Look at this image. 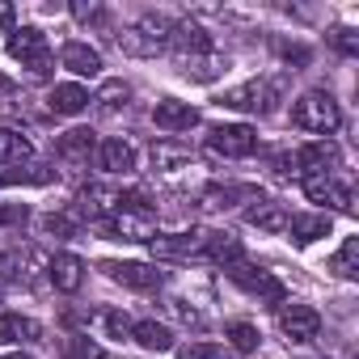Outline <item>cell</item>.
I'll return each mask as SVG.
<instances>
[{"mask_svg":"<svg viewBox=\"0 0 359 359\" xmlns=\"http://www.w3.org/2000/svg\"><path fill=\"white\" fill-rule=\"evenodd\" d=\"M169 34H173V18L144 13L140 22L118 30V51L131 55V60H156L161 51H169Z\"/></svg>","mask_w":359,"mask_h":359,"instance_id":"obj_1","label":"cell"},{"mask_svg":"<svg viewBox=\"0 0 359 359\" xmlns=\"http://www.w3.org/2000/svg\"><path fill=\"white\" fill-rule=\"evenodd\" d=\"M292 123L300 131H313V135H334L338 123H342V110L325 89H309L292 102Z\"/></svg>","mask_w":359,"mask_h":359,"instance_id":"obj_2","label":"cell"},{"mask_svg":"<svg viewBox=\"0 0 359 359\" xmlns=\"http://www.w3.org/2000/svg\"><path fill=\"white\" fill-rule=\"evenodd\" d=\"M9 55H13L30 76H47L51 64H55L51 43H47V34H43L39 26H22V30H13V34H9Z\"/></svg>","mask_w":359,"mask_h":359,"instance_id":"obj_3","label":"cell"},{"mask_svg":"<svg viewBox=\"0 0 359 359\" xmlns=\"http://www.w3.org/2000/svg\"><path fill=\"white\" fill-rule=\"evenodd\" d=\"M275 102H279V81H266V76L245 81V85L229 89V93L220 97V106H224V110H237V114H271Z\"/></svg>","mask_w":359,"mask_h":359,"instance_id":"obj_4","label":"cell"},{"mask_svg":"<svg viewBox=\"0 0 359 359\" xmlns=\"http://www.w3.org/2000/svg\"><path fill=\"white\" fill-rule=\"evenodd\" d=\"M110 241H152L156 237V216H152V208H118L114 216H106L102 224H97Z\"/></svg>","mask_w":359,"mask_h":359,"instance_id":"obj_5","label":"cell"},{"mask_svg":"<svg viewBox=\"0 0 359 359\" xmlns=\"http://www.w3.org/2000/svg\"><path fill=\"white\" fill-rule=\"evenodd\" d=\"M208 148L224 161H241V156L258 152V131L250 123H220L208 131Z\"/></svg>","mask_w":359,"mask_h":359,"instance_id":"obj_6","label":"cell"},{"mask_svg":"<svg viewBox=\"0 0 359 359\" xmlns=\"http://www.w3.org/2000/svg\"><path fill=\"white\" fill-rule=\"evenodd\" d=\"M203 241H208V229H182V233H156L148 241V250L161 262H187V258L203 254Z\"/></svg>","mask_w":359,"mask_h":359,"instance_id":"obj_7","label":"cell"},{"mask_svg":"<svg viewBox=\"0 0 359 359\" xmlns=\"http://www.w3.org/2000/svg\"><path fill=\"white\" fill-rule=\"evenodd\" d=\"M224 275L241 287V292H250V296H258V300H271V304H283V283L271 275V271H262V266H254V262H233V266H224Z\"/></svg>","mask_w":359,"mask_h":359,"instance_id":"obj_8","label":"cell"},{"mask_svg":"<svg viewBox=\"0 0 359 359\" xmlns=\"http://www.w3.org/2000/svg\"><path fill=\"white\" fill-rule=\"evenodd\" d=\"M279 334L287 342H313L321 334V313L313 304H300V300H283L279 304Z\"/></svg>","mask_w":359,"mask_h":359,"instance_id":"obj_9","label":"cell"},{"mask_svg":"<svg viewBox=\"0 0 359 359\" xmlns=\"http://www.w3.org/2000/svg\"><path fill=\"white\" fill-rule=\"evenodd\" d=\"M118 208H123V191L93 182V187H85V191L76 195V208H72V212H76V220H81V224H85V220H89V224H102V220H106V216H114Z\"/></svg>","mask_w":359,"mask_h":359,"instance_id":"obj_10","label":"cell"},{"mask_svg":"<svg viewBox=\"0 0 359 359\" xmlns=\"http://www.w3.org/2000/svg\"><path fill=\"white\" fill-rule=\"evenodd\" d=\"M169 51L177 55V64H191V60H203L216 51L212 34L199 26V22H173V34H169Z\"/></svg>","mask_w":359,"mask_h":359,"instance_id":"obj_11","label":"cell"},{"mask_svg":"<svg viewBox=\"0 0 359 359\" xmlns=\"http://www.w3.org/2000/svg\"><path fill=\"white\" fill-rule=\"evenodd\" d=\"M300 187H304V195H309L313 203H325V208H338V212H355V203H351V187L338 177V169H334V173L300 177Z\"/></svg>","mask_w":359,"mask_h":359,"instance_id":"obj_12","label":"cell"},{"mask_svg":"<svg viewBox=\"0 0 359 359\" xmlns=\"http://www.w3.org/2000/svg\"><path fill=\"white\" fill-rule=\"evenodd\" d=\"M102 271L123 283V287H135V292H156L165 283V271L156 262H102Z\"/></svg>","mask_w":359,"mask_h":359,"instance_id":"obj_13","label":"cell"},{"mask_svg":"<svg viewBox=\"0 0 359 359\" xmlns=\"http://www.w3.org/2000/svg\"><path fill=\"white\" fill-rule=\"evenodd\" d=\"M292 169H296V177L334 173V169H338V148H334L330 140H313V144H304V148L292 156Z\"/></svg>","mask_w":359,"mask_h":359,"instance_id":"obj_14","label":"cell"},{"mask_svg":"<svg viewBox=\"0 0 359 359\" xmlns=\"http://www.w3.org/2000/svg\"><path fill=\"white\" fill-rule=\"evenodd\" d=\"M152 123H156L161 131L177 135V131H191V127L199 123V110H195L191 102H177V97H161V102L152 106Z\"/></svg>","mask_w":359,"mask_h":359,"instance_id":"obj_15","label":"cell"},{"mask_svg":"<svg viewBox=\"0 0 359 359\" xmlns=\"http://www.w3.org/2000/svg\"><path fill=\"white\" fill-rule=\"evenodd\" d=\"M47 279H51L55 292L72 296V292H81V283H85V262H81L76 254H51V258H47Z\"/></svg>","mask_w":359,"mask_h":359,"instance_id":"obj_16","label":"cell"},{"mask_svg":"<svg viewBox=\"0 0 359 359\" xmlns=\"http://www.w3.org/2000/svg\"><path fill=\"white\" fill-rule=\"evenodd\" d=\"M97 169H106V173H131L135 169V144L131 140H123V135H106L102 144H97Z\"/></svg>","mask_w":359,"mask_h":359,"instance_id":"obj_17","label":"cell"},{"mask_svg":"<svg viewBox=\"0 0 359 359\" xmlns=\"http://www.w3.org/2000/svg\"><path fill=\"white\" fill-rule=\"evenodd\" d=\"M60 64L72 72V76H102V51L97 47H89V43H64V51H60Z\"/></svg>","mask_w":359,"mask_h":359,"instance_id":"obj_18","label":"cell"},{"mask_svg":"<svg viewBox=\"0 0 359 359\" xmlns=\"http://www.w3.org/2000/svg\"><path fill=\"white\" fill-rule=\"evenodd\" d=\"M0 342L34 346V342H43V325L34 317H22V313H0Z\"/></svg>","mask_w":359,"mask_h":359,"instance_id":"obj_19","label":"cell"},{"mask_svg":"<svg viewBox=\"0 0 359 359\" xmlns=\"http://www.w3.org/2000/svg\"><path fill=\"white\" fill-rule=\"evenodd\" d=\"M47 110L51 114H81V110H89V89L81 85V81H64V85H55L51 93H47Z\"/></svg>","mask_w":359,"mask_h":359,"instance_id":"obj_20","label":"cell"},{"mask_svg":"<svg viewBox=\"0 0 359 359\" xmlns=\"http://www.w3.org/2000/svg\"><path fill=\"white\" fill-rule=\"evenodd\" d=\"M93 148H97V140H93L89 127H72V131H64V135L55 140V156L68 161V165H85Z\"/></svg>","mask_w":359,"mask_h":359,"instance_id":"obj_21","label":"cell"},{"mask_svg":"<svg viewBox=\"0 0 359 359\" xmlns=\"http://www.w3.org/2000/svg\"><path fill=\"white\" fill-rule=\"evenodd\" d=\"M199 258H208V262H216V266H233V262L245 258V250H241V241H237L233 233H208Z\"/></svg>","mask_w":359,"mask_h":359,"instance_id":"obj_22","label":"cell"},{"mask_svg":"<svg viewBox=\"0 0 359 359\" xmlns=\"http://www.w3.org/2000/svg\"><path fill=\"white\" fill-rule=\"evenodd\" d=\"M18 182H30V187H47V182H55V165H39V161H26V165H9V169H0V187H18Z\"/></svg>","mask_w":359,"mask_h":359,"instance_id":"obj_23","label":"cell"},{"mask_svg":"<svg viewBox=\"0 0 359 359\" xmlns=\"http://www.w3.org/2000/svg\"><path fill=\"white\" fill-rule=\"evenodd\" d=\"M34 161V144L30 135L13 131V127H0V169H9V165H26Z\"/></svg>","mask_w":359,"mask_h":359,"instance_id":"obj_24","label":"cell"},{"mask_svg":"<svg viewBox=\"0 0 359 359\" xmlns=\"http://www.w3.org/2000/svg\"><path fill=\"white\" fill-rule=\"evenodd\" d=\"M330 216L325 212H304V216H287V233L300 241V245H313L317 237H330Z\"/></svg>","mask_w":359,"mask_h":359,"instance_id":"obj_25","label":"cell"},{"mask_svg":"<svg viewBox=\"0 0 359 359\" xmlns=\"http://www.w3.org/2000/svg\"><path fill=\"white\" fill-rule=\"evenodd\" d=\"M245 220H250L254 229H262V233H283V229H287V208H283V203H271V199H258V203L245 212Z\"/></svg>","mask_w":359,"mask_h":359,"instance_id":"obj_26","label":"cell"},{"mask_svg":"<svg viewBox=\"0 0 359 359\" xmlns=\"http://www.w3.org/2000/svg\"><path fill=\"white\" fill-rule=\"evenodd\" d=\"M131 338L144 346V351H173V334H169V325H161V321H135L131 325Z\"/></svg>","mask_w":359,"mask_h":359,"instance_id":"obj_27","label":"cell"},{"mask_svg":"<svg viewBox=\"0 0 359 359\" xmlns=\"http://www.w3.org/2000/svg\"><path fill=\"white\" fill-rule=\"evenodd\" d=\"M330 271H334L338 279H355V275H359V237H346V241H342V250L330 258Z\"/></svg>","mask_w":359,"mask_h":359,"instance_id":"obj_28","label":"cell"},{"mask_svg":"<svg viewBox=\"0 0 359 359\" xmlns=\"http://www.w3.org/2000/svg\"><path fill=\"white\" fill-rule=\"evenodd\" d=\"M187 161H191V148L187 144H173V140L152 144V165L156 169H177V165H187Z\"/></svg>","mask_w":359,"mask_h":359,"instance_id":"obj_29","label":"cell"},{"mask_svg":"<svg viewBox=\"0 0 359 359\" xmlns=\"http://www.w3.org/2000/svg\"><path fill=\"white\" fill-rule=\"evenodd\" d=\"M187 76H195V81H216L224 68H229V60L220 55V51H212V55H203V60H191V64H177Z\"/></svg>","mask_w":359,"mask_h":359,"instance_id":"obj_30","label":"cell"},{"mask_svg":"<svg viewBox=\"0 0 359 359\" xmlns=\"http://www.w3.org/2000/svg\"><path fill=\"white\" fill-rule=\"evenodd\" d=\"M127 97H131V85H123V81H106V85L97 89V97H89V102H97L106 114H114V110L127 106Z\"/></svg>","mask_w":359,"mask_h":359,"instance_id":"obj_31","label":"cell"},{"mask_svg":"<svg viewBox=\"0 0 359 359\" xmlns=\"http://www.w3.org/2000/svg\"><path fill=\"white\" fill-rule=\"evenodd\" d=\"M229 342H233V351L254 355L258 342H262V334H258V325H250V321H233V325H229Z\"/></svg>","mask_w":359,"mask_h":359,"instance_id":"obj_32","label":"cell"},{"mask_svg":"<svg viewBox=\"0 0 359 359\" xmlns=\"http://www.w3.org/2000/svg\"><path fill=\"white\" fill-rule=\"evenodd\" d=\"M177 359H229V346H220V342H187V346H177Z\"/></svg>","mask_w":359,"mask_h":359,"instance_id":"obj_33","label":"cell"},{"mask_svg":"<svg viewBox=\"0 0 359 359\" xmlns=\"http://www.w3.org/2000/svg\"><path fill=\"white\" fill-rule=\"evenodd\" d=\"M43 229H47L51 237H72V233H81V220H76V212H51V216L43 220Z\"/></svg>","mask_w":359,"mask_h":359,"instance_id":"obj_34","label":"cell"},{"mask_svg":"<svg viewBox=\"0 0 359 359\" xmlns=\"http://www.w3.org/2000/svg\"><path fill=\"white\" fill-rule=\"evenodd\" d=\"M330 43H334V51H342V55H359V34L346 30V26L330 30Z\"/></svg>","mask_w":359,"mask_h":359,"instance_id":"obj_35","label":"cell"},{"mask_svg":"<svg viewBox=\"0 0 359 359\" xmlns=\"http://www.w3.org/2000/svg\"><path fill=\"white\" fill-rule=\"evenodd\" d=\"M26 220H30L26 203H0V229H9V224H26Z\"/></svg>","mask_w":359,"mask_h":359,"instance_id":"obj_36","label":"cell"},{"mask_svg":"<svg viewBox=\"0 0 359 359\" xmlns=\"http://www.w3.org/2000/svg\"><path fill=\"white\" fill-rule=\"evenodd\" d=\"M102 321H106V330H110L114 338H131V321H127V313H106Z\"/></svg>","mask_w":359,"mask_h":359,"instance_id":"obj_37","label":"cell"},{"mask_svg":"<svg viewBox=\"0 0 359 359\" xmlns=\"http://www.w3.org/2000/svg\"><path fill=\"white\" fill-rule=\"evenodd\" d=\"M169 309H173V313H177V317H182V321H187V325H203V317H199V313H195V309H187V300H169Z\"/></svg>","mask_w":359,"mask_h":359,"instance_id":"obj_38","label":"cell"},{"mask_svg":"<svg viewBox=\"0 0 359 359\" xmlns=\"http://www.w3.org/2000/svg\"><path fill=\"white\" fill-rule=\"evenodd\" d=\"M13 22H18L13 5H9V0H0V34H13Z\"/></svg>","mask_w":359,"mask_h":359,"instance_id":"obj_39","label":"cell"},{"mask_svg":"<svg viewBox=\"0 0 359 359\" xmlns=\"http://www.w3.org/2000/svg\"><path fill=\"white\" fill-rule=\"evenodd\" d=\"M72 13H76L81 22H102V18H106L102 5H72Z\"/></svg>","mask_w":359,"mask_h":359,"instance_id":"obj_40","label":"cell"},{"mask_svg":"<svg viewBox=\"0 0 359 359\" xmlns=\"http://www.w3.org/2000/svg\"><path fill=\"white\" fill-rule=\"evenodd\" d=\"M5 359H34V355H26V351H13V355H5Z\"/></svg>","mask_w":359,"mask_h":359,"instance_id":"obj_41","label":"cell"},{"mask_svg":"<svg viewBox=\"0 0 359 359\" xmlns=\"http://www.w3.org/2000/svg\"><path fill=\"white\" fill-rule=\"evenodd\" d=\"M0 296H5V283H0Z\"/></svg>","mask_w":359,"mask_h":359,"instance_id":"obj_42","label":"cell"}]
</instances>
